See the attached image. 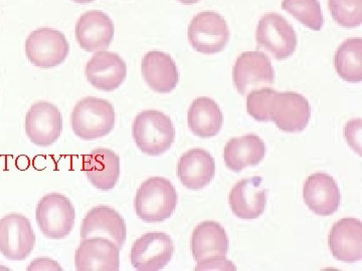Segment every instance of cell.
<instances>
[{
	"mask_svg": "<svg viewBox=\"0 0 362 271\" xmlns=\"http://www.w3.org/2000/svg\"><path fill=\"white\" fill-rule=\"evenodd\" d=\"M177 201V192L170 181L151 177L137 190L134 208L138 217L145 222H162L175 212Z\"/></svg>",
	"mask_w": 362,
	"mask_h": 271,
	"instance_id": "obj_1",
	"label": "cell"
},
{
	"mask_svg": "<svg viewBox=\"0 0 362 271\" xmlns=\"http://www.w3.org/2000/svg\"><path fill=\"white\" fill-rule=\"evenodd\" d=\"M133 139L143 153L160 156L166 153L175 140L173 121L160 111H143L132 126Z\"/></svg>",
	"mask_w": 362,
	"mask_h": 271,
	"instance_id": "obj_2",
	"label": "cell"
},
{
	"mask_svg": "<svg viewBox=\"0 0 362 271\" xmlns=\"http://www.w3.org/2000/svg\"><path fill=\"white\" fill-rule=\"evenodd\" d=\"M115 125V111L108 101L88 97L81 100L71 116L76 136L83 140H96L110 134Z\"/></svg>",
	"mask_w": 362,
	"mask_h": 271,
	"instance_id": "obj_3",
	"label": "cell"
},
{
	"mask_svg": "<svg viewBox=\"0 0 362 271\" xmlns=\"http://www.w3.org/2000/svg\"><path fill=\"white\" fill-rule=\"evenodd\" d=\"M35 217L45 236L49 239H64L75 225V208L65 195L47 194L37 203Z\"/></svg>",
	"mask_w": 362,
	"mask_h": 271,
	"instance_id": "obj_4",
	"label": "cell"
},
{
	"mask_svg": "<svg viewBox=\"0 0 362 271\" xmlns=\"http://www.w3.org/2000/svg\"><path fill=\"white\" fill-rule=\"evenodd\" d=\"M230 32L225 18L214 11H202L188 26V40L195 51L204 54L223 52L230 40Z\"/></svg>",
	"mask_w": 362,
	"mask_h": 271,
	"instance_id": "obj_5",
	"label": "cell"
},
{
	"mask_svg": "<svg viewBox=\"0 0 362 271\" xmlns=\"http://www.w3.org/2000/svg\"><path fill=\"white\" fill-rule=\"evenodd\" d=\"M256 40L279 61L289 59L297 47V35L293 26L281 14L267 13L257 26Z\"/></svg>",
	"mask_w": 362,
	"mask_h": 271,
	"instance_id": "obj_6",
	"label": "cell"
},
{
	"mask_svg": "<svg viewBox=\"0 0 362 271\" xmlns=\"http://www.w3.org/2000/svg\"><path fill=\"white\" fill-rule=\"evenodd\" d=\"M311 118L308 100L294 92L275 90L269 107V119L279 129L287 133H299L306 129Z\"/></svg>",
	"mask_w": 362,
	"mask_h": 271,
	"instance_id": "obj_7",
	"label": "cell"
},
{
	"mask_svg": "<svg viewBox=\"0 0 362 271\" xmlns=\"http://www.w3.org/2000/svg\"><path fill=\"white\" fill-rule=\"evenodd\" d=\"M70 44L59 30L42 28L30 33L25 42V54L30 63L42 68H54L65 61Z\"/></svg>",
	"mask_w": 362,
	"mask_h": 271,
	"instance_id": "obj_8",
	"label": "cell"
},
{
	"mask_svg": "<svg viewBox=\"0 0 362 271\" xmlns=\"http://www.w3.org/2000/svg\"><path fill=\"white\" fill-rule=\"evenodd\" d=\"M35 235L30 221L18 213L0 219V253L11 260H23L32 253Z\"/></svg>",
	"mask_w": 362,
	"mask_h": 271,
	"instance_id": "obj_9",
	"label": "cell"
},
{
	"mask_svg": "<svg viewBox=\"0 0 362 271\" xmlns=\"http://www.w3.org/2000/svg\"><path fill=\"white\" fill-rule=\"evenodd\" d=\"M175 253L173 240L166 233L148 232L136 240L131 249V263L139 271L160 270Z\"/></svg>",
	"mask_w": 362,
	"mask_h": 271,
	"instance_id": "obj_10",
	"label": "cell"
},
{
	"mask_svg": "<svg viewBox=\"0 0 362 271\" xmlns=\"http://www.w3.org/2000/svg\"><path fill=\"white\" fill-rule=\"evenodd\" d=\"M233 77L238 92L246 95L249 90L270 87L275 73L270 59L264 52L255 51L240 54L233 66Z\"/></svg>",
	"mask_w": 362,
	"mask_h": 271,
	"instance_id": "obj_11",
	"label": "cell"
},
{
	"mask_svg": "<svg viewBox=\"0 0 362 271\" xmlns=\"http://www.w3.org/2000/svg\"><path fill=\"white\" fill-rule=\"evenodd\" d=\"M25 133L33 144L49 147L54 144L63 131L61 112L49 102H37L30 107L25 118Z\"/></svg>",
	"mask_w": 362,
	"mask_h": 271,
	"instance_id": "obj_12",
	"label": "cell"
},
{
	"mask_svg": "<svg viewBox=\"0 0 362 271\" xmlns=\"http://www.w3.org/2000/svg\"><path fill=\"white\" fill-rule=\"evenodd\" d=\"M120 251L111 240L104 237L83 239L75 254L78 271H118Z\"/></svg>",
	"mask_w": 362,
	"mask_h": 271,
	"instance_id": "obj_13",
	"label": "cell"
},
{
	"mask_svg": "<svg viewBox=\"0 0 362 271\" xmlns=\"http://www.w3.org/2000/svg\"><path fill=\"white\" fill-rule=\"evenodd\" d=\"M126 235L127 230L122 216L108 206H97L90 209L81 227V239L104 237L111 240L120 249L125 243Z\"/></svg>",
	"mask_w": 362,
	"mask_h": 271,
	"instance_id": "obj_14",
	"label": "cell"
},
{
	"mask_svg": "<svg viewBox=\"0 0 362 271\" xmlns=\"http://www.w3.org/2000/svg\"><path fill=\"white\" fill-rule=\"evenodd\" d=\"M86 77L93 87L111 92L123 84L127 77V66L115 52H98L88 61Z\"/></svg>",
	"mask_w": 362,
	"mask_h": 271,
	"instance_id": "obj_15",
	"label": "cell"
},
{
	"mask_svg": "<svg viewBox=\"0 0 362 271\" xmlns=\"http://www.w3.org/2000/svg\"><path fill=\"white\" fill-rule=\"evenodd\" d=\"M303 197L308 208L319 216L332 215L339 208L341 201L337 181L325 173H315L307 178Z\"/></svg>",
	"mask_w": 362,
	"mask_h": 271,
	"instance_id": "obj_16",
	"label": "cell"
},
{
	"mask_svg": "<svg viewBox=\"0 0 362 271\" xmlns=\"http://www.w3.org/2000/svg\"><path fill=\"white\" fill-rule=\"evenodd\" d=\"M332 255L343 263H358L362 259L361 221L354 217L343 218L332 226L328 237Z\"/></svg>",
	"mask_w": 362,
	"mask_h": 271,
	"instance_id": "obj_17",
	"label": "cell"
},
{
	"mask_svg": "<svg viewBox=\"0 0 362 271\" xmlns=\"http://www.w3.org/2000/svg\"><path fill=\"white\" fill-rule=\"evenodd\" d=\"M114 37V25L103 11H90L83 14L76 25V39L85 51H105Z\"/></svg>",
	"mask_w": 362,
	"mask_h": 271,
	"instance_id": "obj_18",
	"label": "cell"
},
{
	"mask_svg": "<svg viewBox=\"0 0 362 271\" xmlns=\"http://www.w3.org/2000/svg\"><path fill=\"white\" fill-rule=\"evenodd\" d=\"M267 190L259 176L240 180L230 193V205L233 214L242 219H256L264 213Z\"/></svg>",
	"mask_w": 362,
	"mask_h": 271,
	"instance_id": "obj_19",
	"label": "cell"
},
{
	"mask_svg": "<svg viewBox=\"0 0 362 271\" xmlns=\"http://www.w3.org/2000/svg\"><path fill=\"white\" fill-rule=\"evenodd\" d=\"M141 71L146 84L160 94L173 92L180 80L175 61L163 52H147L142 59Z\"/></svg>",
	"mask_w": 362,
	"mask_h": 271,
	"instance_id": "obj_20",
	"label": "cell"
},
{
	"mask_svg": "<svg viewBox=\"0 0 362 271\" xmlns=\"http://www.w3.org/2000/svg\"><path fill=\"white\" fill-rule=\"evenodd\" d=\"M216 174V162L209 152L201 148L189 150L178 161L177 175L190 190L206 187Z\"/></svg>",
	"mask_w": 362,
	"mask_h": 271,
	"instance_id": "obj_21",
	"label": "cell"
},
{
	"mask_svg": "<svg viewBox=\"0 0 362 271\" xmlns=\"http://www.w3.org/2000/svg\"><path fill=\"white\" fill-rule=\"evenodd\" d=\"M83 170L93 186L109 191L120 177V158L110 149H94L85 156Z\"/></svg>",
	"mask_w": 362,
	"mask_h": 271,
	"instance_id": "obj_22",
	"label": "cell"
},
{
	"mask_svg": "<svg viewBox=\"0 0 362 271\" xmlns=\"http://www.w3.org/2000/svg\"><path fill=\"white\" fill-rule=\"evenodd\" d=\"M228 246L225 228L216 221H204L192 233V255L197 263L209 258H226Z\"/></svg>",
	"mask_w": 362,
	"mask_h": 271,
	"instance_id": "obj_23",
	"label": "cell"
},
{
	"mask_svg": "<svg viewBox=\"0 0 362 271\" xmlns=\"http://www.w3.org/2000/svg\"><path fill=\"white\" fill-rule=\"evenodd\" d=\"M266 155V145L255 134L243 136L230 140L226 145V165L230 170L239 172L249 166H257Z\"/></svg>",
	"mask_w": 362,
	"mask_h": 271,
	"instance_id": "obj_24",
	"label": "cell"
},
{
	"mask_svg": "<svg viewBox=\"0 0 362 271\" xmlns=\"http://www.w3.org/2000/svg\"><path fill=\"white\" fill-rule=\"evenodd\" d=\"M187 122L190 131L197 137L211 138L221 132L223 114L216 101L202 97L190 104Z\"/></svg>",
	"mask_w": 362,
	"mask_h": 271,
	"instance_id": "obj_25",
	"label": "cell"
},
{
	"mask_svg": "<svg viewBox=\"0 0 362 271\" xmlns=\"http://www.w3.org/2000/svg\"><path fill=\"white\" fill-rule=\"evenodd\" d=\"M334 66L339 77L349 83H361L362 80V40L349 39L338 47Z\"/></svg>",
	"mask_w": 362,
	"mask_h": 271,
	"instance_id": "obj_26",
	"label": "cell"
},
{
	"mask_svg": "<svg viewBox=\"0 0 362 271\" xmlns=\"http://www.w3.org/2000/svg\"><path fill=\"white\" fill-rule=\"evenodd\" d=\"M282 8L312 30L322 28L324 20L319 0H283Z\"/></svg>",
	"mask_w": 362,
	"mask_h": 271,
	"instance_id": "obj_27",
	"label": "cell"
},
{
	"mask_svg": "<svg viewBox=\"0 0 362 271\" xmlns=\"http://www.w3.org/2000/svg\"><path fill=\"white\" fill-rule=\"evenodd\" d=\"M333 20L342 28H354L362 23V0H329Z\"/></svg>",
	"mask_w": 362,
	"mask_h": 271,
	"instance_id": "obj_28",
	"label": "cell"
},
{
	"mask_svg": "<svg viewBox=\"0 0 362 271\" xmlns=\"http://www.w3.org/2000/svg\"><path fill=\"white\" fill-rule=\"evenodd\" d=\"M275 90L262 88L254 90L247 95V110L249 115L259 122H269V107Z\"/></svg>",
	"mask_w": 362,
	"mask_h": 271,
	"instance_id": "obj_29",
	"label": "cell"
},
{
	"mask_svg": "<svg viewBox=\"0 0 362 271\" xmlns=\"http://www.w3.org/2000/svg\"><path fill=\"white\" fill-rule=\"evenodd\" d=\"M345 139L354 151L361 155V119L349 121L344 130Z\"/></svg>",
	"mask_w": 362,
	"mask_h": 271,
	"instance_id": "obj_30",
	"label": "cell"
},
{
	"mask_svg": "<svg viewBox=\"0 0 362 271\" xmlns=\"http://www.w3.org/2000/svg\"><path fill=\"white\" fill-rule=\"evenodd\" d=\"M195 270H237V267L226 258H214L197 263Z\"/></svg>",
	"mask_w": 362,
	"mask_h": 271,
	"instance_id": "obj_31",
	"label": "cell"
},
{
	"mask_svg": "<svg viewBox=\"0 0 362 271\" xmlns=\"http://www.w3.org/2000/svg\"><path fill=\"white\" fill-rule=\"evenodd\" d=\"M28 270H62L58 263L49 258L35 259L30 263Z\"/></svg>",
	"mask_w": 362,
	"mask_h": 271,
	"instance_id": "obj_32",
	"label": "cell"
},
{
	"mask_svg": "<svg viewBox=\"0 0 362 271\" xmlns=\"http://www.w3.org/2000/svg\"><path fill=\"white\" fill-rule=\"evenodd\" d=\"M178 1L181 2V4L190 6V4H197V2L201 1V0H178Z\"/></svg>",
	"mask_w": 362,
	"mask_h": 271,
	"instance_id": "obj_33",
	"label": "cell"
},
{
	"mask_svg": "<svg viewBox=\"0 0 362 271\" xmlns=\"http://www.w3.org/2000/svg\"><path fill=\"white\" fill-rule=\"evenodd\" d=\"M75 2H78V4H89V2H92L93 0H74Z\"/></svg>",
	"mask_w": 362,
	"mask_h": 271,
	"instance_id": "obj_34",
	"label": "cell"
}]
</instances>
